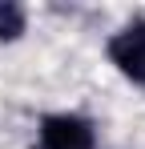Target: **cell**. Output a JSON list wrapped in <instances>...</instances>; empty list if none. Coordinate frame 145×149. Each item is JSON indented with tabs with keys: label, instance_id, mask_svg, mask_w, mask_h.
<instances>
[{
	"label": "cell",
	"instance_id": "1",
	"mask_svg": "<svg viewBox=\"0 0 145 149\" xmlns=\"http://www.w3.org/2000/svg\"><path fill=\"white\" fill-rule=\"evenodd\" d=\"M40 149H97V129L81 113H48L36 129Z\"/></svg>",
	"mask_w": 145,
	"mask_h": 149
},
{
	"label": "cell",
	"instance_id": "3",
	"mask_svg": "<svg viewBox=\"0 0 145 149\" xmlns=\"http://www.w3.org/2000/svg\"><path fill=\"white\" fill-rule=\"evenodd\" d=\"M24 28H28V12H24V4H16V0H0V45L20 40Z\"/></svg>",
	"mask_w": 145,
	"mask_h": 149
},
{
	"label": "cell",
	"instance_id": "2",
	"mask_svg": "<svg viewBox=\"0 0 145 149\" xmlns=\"http://www.w3.org/2000/svg\"><path fill=\"white\" fill-rule=\"evenodd\" d=\"M109 61L117 65V73L125 81H133V85H145V20H133V24H125L121 32L109 36Z\"/></svg>",
	"mask_w": 145,
	"mask_h": 149
}]
</instances>
